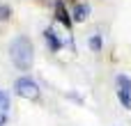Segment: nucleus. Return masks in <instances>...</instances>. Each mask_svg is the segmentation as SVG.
Masks as SVG:
<instances>
[{
  "label": "nucleus",
  "mask_w": 131,
  "mask_h": 126,
  "mask_svg": "<svg viewBox=\"0 0 131 126\" xmlns=\"http://www.w3.org/2000/svg\"><path fill=\"white\" fill-rule=\"evenodd\" d=\"M9 57L12 62L21 69V71H28L35 62V46L28 37H16L12 44H9Z\"/></svg>",
  "instance_id": "1"
},
{
  "label": "nucleus",
  "mask_w": 131,
  "mask_h": 126,
  "mask_svg": "<svg viewBox=\"0 0 131 126\" xmlns=\"http://www.w3.org/2000/svg\"><path fill=\"white\" fill-rule=\"evenodd\" d=\"M14 90H16V94L23 96V99H30V101L39 99V87H37V83L30 80V78H18L16 85H14Z\"/></svg>",
  "instance_id": "2"
},
{
  "label": "nucleus",
  "mask_w": 131,
  "mask_h": 126,
  "mask_svg": "<svg viewBox=\"0 0 131 126\" xmlns=\"http://www.w3.org/2000/svg\"><path fill=\"white\" fill-rule=\"evenodd\" d=\"M115 83H117V96H120L122 106H124V108H131V78L117 76Z\"/></svg>",
  "instance_id": "3"
},
{
  "label": "nucleus",
  "mask_w": 131,
  "mask_h": 126,
  "mask_svg": "<svg viewBox=\"0 0 131 126\" xmlns=\"http://www.w3.org/2000/svg\"><path fill=\"white\" fill-rule=\"evenodd\" d=\"M7 115H9V96H7V92L0 90V126H5Z\"/></svg>",
  "instance_id": "4"
},
{
  "label": "nucleus",
  "mask_w": 131,
  "mask_h": 126,
  "mask_svg": "<svg viewBox=\"0 0 131 126\" xmlns=\"http://www.w3.org/2000/svg\"><path fill=\"white\" fill-rule=\"evenodd\" d=\"M44 39L48 41V46H51V51H58V48H62V39L55 34V30L53 28H48L46 32H44Z\"/></svg>",
  "instance_id": "5"
},
{
  "label": "nucleus",
  "mask_w": 131,
  "mask_h": 126,
  "mask_svg": "<svg viewBox=\"0 0 131 126\" xmlns=\"http://www.w3.org/2000/svg\"><path fill=\"white\" fill-rule=\"evenodd\" d=\"M55 18H58V21H60V23H62V25L69 30L71 21H69V16H67V9H64V5H62V2H58V5H55Z\"/></svg>",
  "instance_id": "6"
},
{
  "label": "nucleus",
  "mask_w": 131,
  "mask_h": 126,
  "mask_svg": "<svg viewBox=\"0 0 131 126\" xmlns=\"http://www.w3.org/2000/svg\"><path fill=\"white\" fill-rule=\"evenodd\" d=\"M88 14H90V5H85V2H81V5H76L74 7V21H85L88 18Z\"/></svg>",
  "instance_id": "7"
},
{
  "label": "nucleus",
  "mask_w": 131,
  "mask_h": 126,
  "mask_svg": "<svg viewBox=\"0 0 131 126\" xmlns=\"http://www.w3.org/2000/svg\"><path fill=\"white\" fill-rule=\"evenodd\" d=\"M90 48H92V51H99V48H101V37H99V34L90 37Z\"/></svg>",
  "instance_id": "8"
},
{
  "label": "nucleus",
  "mask_w": 131,
  "mask_h": 126,
  "mask_svg": "<svg viewBox=\"0 0 131 126\" xmlns=\"http://www.w3.org/2000/svg\"><path fill=\"white\" fill-rule=\"evenodd\" d=\"M9 14H12V9H9L7 5H0V21H5V18H9Z\"/></svg>",
  "instance_id": "9"
}]
</instances>
